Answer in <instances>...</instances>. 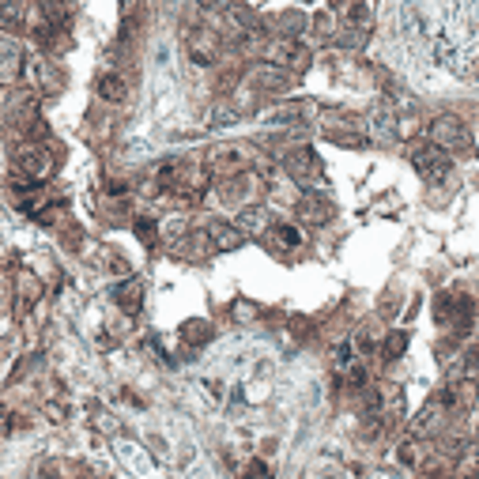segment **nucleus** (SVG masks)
Returning a JSON list of instances; mask_svg holds the SVG:
<instances>
[{"label":"nucleus","instance_id":"1","mask_svg":"<svg viewBox=\"0 0 479 479\" xmlns=\"http://www.w3.org/2000/svg\"><path fill=\"white\" fill-rule=\"evenodd\" d=\"M411 166H415L427 181H445V174H449V151L438 148V143H419V148H411Z\"/></svg>","mask_w":479,"mask_h":479},{"label":"nucleus","instance_id":"2","mask_svg":"<svg viewBox=\"0 0 479 479\" xmlns=\"http://www.w3.org/2000/svg\"><path fill=\"white\" fill-rule=\"evenodd\" d=\"M434 140H438V148H445V151H457V155H472V136H468V128H464L457 117H438L434 121Z\"/></svg>","mask_w":479,"mask_h":479},{"label":"nucleus","instance_id":"3","mask_svg":"<svg viewBox=\"0 0 479 479\" xmlns=\"http://www.w3.org/2000/svg\"><path fill=\"white\" fill-rule=\"evenodd\" d=\"M287 170H291V178L302 181V185H317V181H321V163H317V155L306 151V148H298L295 155H287Z\"/></svg>","mask_w":479,"mask_h":479},{"label":"nucleus","instance_id":"4","mask_svg":"<svg viewBox=\"0 0 479 479\" xmlns=\"http://www.w3.org/2000/svg\"><path fill=\"white\" fill-rule=\"evenodd\" d=\"M117 302H121L125 313H136L140 302H143V283H140V279H128V283L117 287Z\"/></svg>","mask_w":479,"mask_h":479},{"label":"nucleus","instance_id":"5","mask_svg":"<svg viewBox=\"0 0 479 479\" xmlns=\"http://www.w3.org/2000/svg\"><path fill=\"white\" fill-rule=\"evenodd\" d=\"M208 238L216 242L219 249H234V246H242V234H238L234 227H227V223H211L208 227Z\"/></svg>","mask_w":479,"mask_h":479},{"label":"nucleus","instance_id":"6","mask_svg":"<svg viewBox=\"0 0 479 479\" xmlns=\"http://www.w3.org/2000/svg\"><path fill=\"white\" fill-rule=\"evenodd\" d=\"M99 95L110 99V102H121L125 99V79L121 76H102L99 79Z\"/></svg>","mask_w":479,"mask_h":479},{"label":"nucleus","instance_id":"7","mask_svg":"<svg viewBox=\"0 0 479 479\" xmlns=\"http://www.w3.org/2000/svg\"><path fill=\"white\" fill-rule=\"evenodd\" d=\"M404 351H408V332H389L385 343H381V355L385 358H400Z\"/></svg>","mask_w":479,"mask_h":479},{"label":"nucleus","instance_id":"8","mask_svg":"<svg viewBox=\"0 0 479 479\" xmlns=\"http://www.w3.org/2000/svg\"><path fill=\"white\" fill-rule=\"evenodd\" d=\"M328 204L321 201V196H306V201H302V216L306 219H310V223H321V219H328Z\"/></svg>","mask_w":479,"mask_h":479},{"label":"nucleus","instance_id":"9","mask_svg":"<svg viewBox=\"0 0 479 479\" xmlns=\"http://www.w3.org/2000/svg\"><path fill=\"white\" fill-rule=\"evenodd\" d=\"M268 238H272V242H279V246H298V242H302V234H298L295 227H287V223L272 227V231H268Z\"/></svg>","mask_w":479,"mask_h":479},{"label":"nucleus","instance_id":"10","mask_svg":"<svg viewBox=\"0 0 479 479\" xmlns=\"http://www.w3.org/2000/svg\"><path fill=\"white\" fill-rule=\"evenodd\" d=\"M42 8H46V16H49V19H57V23H69V8H64L61 0H46Z\"/></svg>","mask_w":479,"mask_h":479},{"label":"nucleus","instance_id":"11","mask_svg":"<svg viewBox=\"0 0 479 479\" xmlns=\"http://www.w3.org/2000/svg\"><path fill=\"white\" fill-rule=\"evenodd\" d=\"M136 234H140L148 246H155V223H151V219H136Z\"/></svg>","mask_w":479,"mask_h":479},{"label":"nucleus","instance_id":"12","mask_svg":"<svg viewBox=\"0 0 479 479\" xmlns=\"http://www.w3.org/2000/svg\"><path fill=\"white\" fill-rule=\"evenodd\" d=\"M208 4H216V8H223V4H231V0H208Z\"/></svg>","mask_w":479,"mask_h":479}]
</instances>
